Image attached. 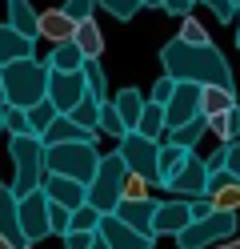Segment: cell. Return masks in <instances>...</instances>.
I'll return each instance as SVG.
<instances>
[{"instance_id": "cell-26", "label": "cell", "mask_w": 240, "mask_h": 249, "mask_svg": "<svg viewBox=\"0 0 240 249\" xmlns=\"http://www.w3.org/2000/svg\"><path fill=\"white\" fill-rule=\"evenodd\" d=\"M232 105H236V92L232 89H216V85H204L200 89V117L204 121L224 113V108H232Z\"/></svg>"}, {"instance_id": "cell-1", "label": "cell", "mask_w": 240, "mask_h": 249, "mask_svg": "<svg viewBox=\"0 0 240 249\" xmlns=\"http://www.w3.org/2000/svg\"><path fill=\"white\" fill-rule=\"evenodd\" d=\"M160 65H164V76H172L176 85L232 89V65L224 60V53L216 44H184L176 36V40H168L160 49Z\"/></svg>"}, {"instance_id": "cell-14", "label": "cell", "mask_w": 240, "mask_h": 249, "mask_svg": "<svg viewBox=\"0 0 240 249\" xmlns=\"http://www.w3.org/2000/svg\"><path fill=\"white\" fill-rule=\"evenodd\" d=\"M40 193H44V201H52V205H64L68 213L84 205V185L72 181V177H52V173H44Z\"/></svg>"}, {"instance_id": "cell-9", "label": "cell", "mask_w": 240, "mask_h": 249, "mask_svg": "<svg viewBox=\"0 0 240 249\" xmlns=\"http://www.w3.org/2000/svg\"><path fill=\"white\" fill-rule=\"evenodd\" d=\"M164 189H172L176 197H184V201H192V197H204V189H208V169H204V157L188 153V157L180 161V169L172 173V181L164 185Z\"/></svg>"}, {"instance_id": "cell-44", "label": "cell", "mask_w": 240, "mask_h": 249, "mask_svg": "<svg viewBox=\"0 0 240 249\" xmlns=\"http://www.w3.org/2000/svg\"><path fill=\"white\" fill-rule=\"evenodd\" d=\"M188 213H192V221H196V217H208V213H212V201H208V197H192L188 201Z\"/></svg>"}, {"instance_id": "cell-17", "label": "cell", "mask_w": 240, "mask_h": 249, "mask_svg": "<svg viewBox=\"0 0 240 249\" xmlns=\"http://www.w3.org/2000/svg\"><path fill=\"white\" fill-rule=\"evenodd\" d=\"M0 237H4L12 249H28L20 237V225H16V193L0 181Z\"/></svg>"}, {"instance_id": "cell-45", "label": "cell", "mask_w": 240, "mask_h": 249, "mask_svg": "<svg viewBox=\"0 0 240 249\" xmlns=\"http://www.w3.org/2000/svg\"><path fill=\"white\" fill-rule=\"evenodd\" d=\"M120 197H144V181L128 173V177H124V193H120Z\"/></svg>"}, {"instance_id": "cell-36", "label": "cell", "mask_w": 240, "mask_h": 249, "mask_svg": "<svg viewBox=\"0 0 240 249\" xmlns=\"http://www.w3.org/2000/svg\"><path fill=\"white\" fill-rule=\"evenodd\" d=\"M64 237V233H68V209L64 205H52V201H48V237Z\"/></svg>"}, {"instance_id": "cell-42", "label": "cell", "mask_w": 240, "mask_h": 249, "mask_svg": "<svg viewBox=\"0 0 240 249\" xmlns=\"http://www.w3.org/2000/svg\"><path fill=\"white\" fill-rule=\"evenodd\" d=\"M168 12V17H176V20H184V17H192V0H164V4H160Z\"/></svg>"}, {"instance_id": "cell-25", "label": "cell", "mask_w": 240, "mask_h": 249, "mask_svg": "<svg viewBox=\"0 0 240 249\" xmlns=\"http://www.w3.org/2000/svg\"><path fill=\"white\" fill-rule=\"evenodd\" d=\"M184 157H188V149H176V145H168V141H160V145H156V181L168 185Z\"/></svg>"}, {"instance_id": "cell-54", "label": "cell", "mask_w": 240, "mask_h": 249, "mask_svg": "<svg viewBox=\"0 0 240 249\" xmlns=\"http://www.w3.org/2000/svg\"><path fill=\"white\" fill-rule=\"evenodd\" d=\"M192 4H196V0H192Z\"/></svg>"}, {"instance_id": "cell-51", "label": "cell", "mask_w": 240, "mask_h": 249, "mask_svg": "<svg viewBox=\"0 0 240 249\" xmlns=\"http://www.w3.org/2000/svg\"><path fill=\"white\" fill-rule=\"evenodd\" d=\"M0 249H12V245H8V241H4V237H0Z\"/></svg>"}, {"instance_id": "cell-34", "label": "cell", "mask_w": 240, "mask_h": 249, "mask_svg": "<svg viewBox=\"0 0 240 249\" xmlns=\"http://www.w3.org/2000/svg\"><path fill=\"white\" fill-rule=\"evenodd\" d=\"M180 40H184V44H212L208 33H204V24H200L196 17H184V20H180Z\"/></svg>"}, {"instance_id": "cell-39", "label": "cell", "mask_w": 240, "mask_h": 249, "mask_svg": "<svg viewBox=\"0 0 240 249\" xmlns=\"http://www.w3.org/2000/svg\"><path fill=\"white\" fill-rule=\"evenodd\" d=\"M0 133H8V137H16V133H28V129H24V113H20V108H4Z\"/></svg>"}, {"instance_id": "cell-48", "label": "cell", "mask_w": 240, "mask_h": 249, "mask_svg": "<svg viewBox=\"0 0 240 249\" xmlns=\"http://www.w3.org/2000/svg\"><path fill=\"white\" fill-rule=\"evenodd\" d=\"M236 44H240V0H236Z\"/></svg>"}, {"instance_id": "cell-47", "label": "cell", "mask_w": 240, "mask_h": 249, "mask_svg": "<svg viewBox=\"0 0 240 249\" xmlns=\"http://www.w3.org/2000/svg\"><path fill=\"white\" fill-rule=\"evenodd\" d=\"M216 249H240V237H232V241H220Z\"/></svg>"}, {"instance_id": "cell-23", "label": "cell", "mask_w": 240, "mask_h": 249, "mask_svg": "<svg viewBox=\"0 0 240 249\" xmlns=\"http://www.w3.org/2000/svg\"><path fill=\"white\" fill-rule=\"evenodd\" d=\"M132 133H140V137H148V141H164V105H152V101H144V108H140V121H136V129Z\"/></svg>"}, {"instance_id": "cell-6", "label": "cell", "mask_w": 240, "mask_h": 249, "mask_svg": "<svg viewBox=\"0 0 240 249\" xmlns=\"http://www.w3.org/2000/svg\"><path fill=\"white\" fill-rule=\"evenodd\" d=\"M236 233V213L228 209H212L208 217H196L188 221L180 233H176V245L180 249H208V245H220Z\"/></svg>"}, {"instance_id": "cell-31", "label": "cell", "mask_w": 240, "mask_h": 249, "mask_svg": "<svg viewBox=\"0 0 240 249\" xmlns=\"http://www.w3.org/2000/svg\"><path fill=\"white\" fill-rule=\"evenodd\" d=\"M96 133L124 137V124H120V117H116V108H112V101H100V108H96Z\"/></svg>"}, {"instance_id": "cell-2", "label": "cell", "mask_w": 240, "mask_h": 249, "mask_svg": "<svg viewBox=\"0 0 240 249\" xmlns=\"http://www.w3.org/2000/svg\"><path fill=\"white\" fill-rule=\"evenodd\" d=\"M0 89H4V105L8 108H32L36 101H44L48 89V69L44 60L28 56V60H12V65L0 69Z\"/></svg>"}, {"instance_id": "cell-4", "label": "cell", "mask_w": 240, "mask_h": 249, "mask_svg": "<svg viewBox=\"0 0 240 249\" xmlns=\"http://www.w3.org/2000/svg\"><path fill=\"white\" fill-rule=\"evenodd\" d=\"M96 165H100V153L96 141H76V145H48L44 149V173L52 177H72L80 185H88Z\"/></svg>"}, {"instance_id": "cell-35", "label": "cell", "mask_w": 240, "mask_h": 249, "mask_svg": "<svg viewBox=\"0 0 240 249\" xmlns=\"http://www.w3.org/2000/svg\"><path fill=\"white\" fill-rule=\"evenodd\" d=\"M96 4H100V8H108L116 20H128L132 12H140V8H144L140 0H96Z\"/></svg>"}, {"instance_id": "cell-20", "label": "cell", "mask_w": 240, "mask_h": 249, "mask_svg": "<svg viewBox=\"0 0 240 249\" xmlns=\"http://www.w3.org/2000/svg\"><path fill=\"white\" fill-rule=\"evenodd\" d=\"M72 44L80 49V56H84V60H100V53H104V36H100V28H96V20H76V28H72Z\"/></svg>"}, {"instance_id": "cell-32", "label": "cell", "mask_w": 240, "mask_h": 249, "mask_svg": "<svg viewBox=\"0 0 240 249\" xmlns=\"http://www.w3.org/2000/svg\"><path fill=\"white\" fill-rule=\"evenodd\" d=\"M96 108H100V105H96L92 97H80V101H76V105H72L64 117H72V121L80 124V129H92V133H96Z\"/></svg>"}, {"instance_id": "cell-30", "label": "cell", "mask_w": 240, "mask_h": 249, "mask_svg": "<svg viewBox=\"0 0 240 249\" xmlns=\"http://www.w3.org/2000/svg\"><path fill=\"white\" fill-rule=\"evenodd\" d=\"M52 117H56V108L48 105V101H36L32 108H24V129L40 137V133L48 129V124H52Z\"/></svg>"}, {"instance_id": "cell-46", "label": "cell", "mask_w": 240, "mask_h": 249, "mask_svg": "<svg viewBox=\"0 0 240 249\" xmlns=\"http://www.w3.org/2000/svg\"><path fill=\"white\" fill-rule=\"evenodd\" d=\"M88 249H108V245H104V237H100V233H92V245H88Z\"/></svg>"}, {"instance_id": "cell-49", "label": "cell", "mask_w": 240, "mask_h": 249, "mask_svg": "<svg viewBox=\"0 0 240 249\" xmlns=\"http://www.w3.org/2000/svg\"><path fill=\"white\" fill-rule=\"evenodd\" d=\"M140 4H144V8H160V4H164V0H140Z\"/></svg>"}, {"instance_id": "cell-5", "label": "cell", "mask_w": 240, "mask_h": 249, "mask_svg": "<svg viewBox=\"0 0 240 249\" xmlns=\"http://www.w3.org/2000/svg\"><path fill=\"white\" fill-rule=\"evenodd\" d=\"M124 177H128V169L116 153H100V165H96L92 181L84 185V205H92L96 213H112L124 193Z\"/></svg>"}, {"instance_id": "cell-40", "label": "cell", "mask_w": 240, "mask_h": 249, "mask_svg": "<svg viewBox=\"0 0 240 249\" xmlns=\"http://www.w3.org/2000/svg\"><path fill=\"white\" fill-rule=\"evenodd\" d=\"M200 4H208V8H212V17H216L220 24L236 20V4H232V0H200Z\"/></svg>"}, {"instance_id": "cell-21", "label": "cell", "mask_w": 240, "mask_h": 249, "mask_svg": "<svg viewBox=\"0 0 240 249\" xmlns=\"http://www.w3.org/2000/svg\"><path fill=\"white\" fill-rule=\"evenodd\" d=\"M112 108H116V117L124 124V133H132L136 129V121H140V108H144V97H140V89H120L116 97H112Z\"/></svg>"}, {"instance_id": "cell-24", "label": "cell", "mask_w": 240, "mask_h": 249, "mask_svg": "<svg viewBox=\"0 0 240 249\" xmlns=\"http://www.w3.org/2000/svg\"><path fill=\"white\" fill-rule=\"evenodd\" d=\"M80 65H84V56H80V49H76L72 40L52 44V53H48V60H44V69H48V72H76Z\"/></svg>"}, {"instance_id": "cell-55", "label": "cell", "mask_w": 240, "mask_h": 249, "mask_svg": "<svg viewBox=\"0 0 240 249\" xmlns=\"http://www.w3.org/2000/svg\"><path fill=\"white\" fill-rule=\"evenodd\" d=\"M232 4H236V0H232Z\"/></svg>"}, {"instance_id": "cell-3", "label": "cell", "mask_w": 240, "mask_h": 249, "mask_svg": "<svg viewBox=\"0 0 240 249\" xmlns=\"http://www.w3.org/2000/svg\"><path fill=\"white\" fill-rule=\"evenodd\" d=\"M8 153H12V165H16V181L8 185V189L16 197H28L40 189L44 181V145L36 133H16L8 137Z\"/></svg>"}, {"instance_id": "cell-33", "label": "cell", "mask_w": 240, "mask_h": 249, "mask_svg": "<svg viewBox=\"0 0 240 249\" xmlns=\"http://www.w3.org/2000/svg\"><path fill=\"white\" fill-rule=\"evenodd\" d=\"M96 221H100V213H96L92 205H80L68 213V229L72 233H96Z\"/></svg>"}, {"instance_id": "cell-29", "label": "cell", "mask_w": 240, "mask_h": 249, "mask_svg": "<svg viewBox=\"0 0 240 249\" xmlns=\"http://www.w3.org/2000/svg\"><path fill=\"white\" fill-rule=\"evenodd\" d=\"M80 76H84V97H92L96 105L108 101V85H104V69H100V60H84V65H80Z\"/></svg>"}, {"instance_id": "cell-7", "label": "cell", "mask_w": 240, "mask_h": 249, "mask_svg": "<svg viewBox=\"0 0 240 249\" xmlns=\"http://www.w3.org/2000/svg\"><path fill=\"white\" fill-rule=\"evenodd\" d=\"M116 157L124 161L128 173L140 177L144 185L156 181V141H148V137H140V133H124V137H120Z\"/></svg>"}, {"instance_id": "cell-18", "label": "cell", "mask_w": 240, "mask_h": 249, "mask_svg": "<svg viewBox=\"0 0 240 249\" xmlns=\"http://www.w3.org/2000/svg\"><path fill=\"white\" fill-rule=\"evenodd\" d=\"M72 20L64 17L60 8H44V12H36V36H44V40H52V44H64V40H72Z\"/></svg>"}, {"instance_id": "cell-13", "label": "cell", "mask_w": 240, "mask_h": 249, "mask_svg": "<svg viewBox=\"0 0 240 249\" xmlns=\"http://www.w3.org/2000/svg\"><path fill=\"white\" fill-rule=\"evenodd\" d=\"M152 213H156V201L152 197H120L116 209H112L116 221H124L128 229L144 233V237H152Z\"/></svg>"}, {"instance_id": "cell-52", "label": "cell", "mask_w": 240, "mask_h": 249, "mask_svg": "<svg viewBox=\"0 0 240 249\" xmlns=\"http://www.w3.org/2000/svg\"><path fill=\"white\" fill-rule=\"evenodd\" d=\"M0 101H4V89H0Z\"/></svg>"}, {"instance_id": "cell-43", "label": "cell", "mask_w": 240, "mask_h": 249, "mask_svg": "<svg viewBox=\"0 0 240 249\" xmlns=\"http://www.w3.org/2000/svg\"><path fill=\"white\" fill-rule=\"evenodd\" d=\"M92 245V233H64V249H88Z\"/></svg>"}, {"instance_id": "cell-28", "label": "cell", "mask_w": 240, "mask_h": 249, "mask_svg": "<svg viewBox=\"0 0 240 249\" xmlns=\"http://www.w3.org/2000/svg\"><path fill=\"white\" fill-rule=\"evenodd\" d=\"M208 133H212V137H220L224 145H228L232 137H240V105L224 108V113H216V117H208Z\"/></svg>"}, {"instance_id": "cell-8", "label": "cell", "mask_w": 240, "mask_h": 249, "mask_svg": "<svg viewBox=\"0 0 240 249\" xmlns=\"http://www.w3.org/2000/svg\"><path fill=\"white\" fill-rule=\"evenodd\" d=\"M16 225H20L24 245H36L48 237V201L40 189L28 197H16Z\"/></svg>"}, {"instance_id": "cell-16", "label": "cell", "mask_w": 240, "mask_h": 249, "mask_svg": "<svg viewBox=\"0 0 240 249\" xmlns=\"http://www.w3.org/2000/svg\"><path fill=\"white\" fill-rule=\"evenodd\" d=\"M192 221V213H188V201H156V213H152V237H160V233H180L184 225Z\"/></svg>"}, {"instance_id": "cell-38", "label": "cell", "mask_w": 240, "mask_h": 249, "mask_svg": "<svg viewBox=\"0 0 240 249\" xmlns=\"http://www.w3.org/2000/svg\"><path fill=\"white\" fill-rule=\"evenodd\" d=\"M224 173H228L232 181H240V141L224 145Z\"/></svg>"}, {"instance_id": "cell-41", "label": "cell", "mask_w": 240, "mask_h": 249, "mask_svg": "<svg viewBox=\"0 0 240 249\" xmlns=\"http://www.w3.org/2000/svg\"><path fill=\"white\" fill-rule=\"evenodd\" d=\"M172 89H176V81H172V76H164V72H160V76H156V89H152V105H168Z\"/></svg>"}, {"instance_id": "cell-15", "label": "cell", "mask_w": 240, "mask_h": 249, "mask_svg": "<svg viewBox=\"0 0 240 249\" xmlns=\"http://www.w3.org/2000/svg\"><path fill=\"white\" fill-rule=\"evenodd\" d=\"M76 141H100V133L80 129V124H76L72 117H64V113H56L52 124L40 133V145H44V149H48V145H76Z\"/></svg>"}, {"instance_id": "cell-12", "label": "cell", "mask_w": 240, "mask_h": 249, "mask_svg": "<svg viewBox=\"0 0 240 249\" xmlns=\"http://www.w3.org/2000/svg\"><path fill=\"white\" fill-rule=\"evenodd\" d=\"M200 113V85H176L172 97L164 105V133L176 129V124H184Z\"/></svg>"}, {"instance_id": "cell-11", "label": "cell", "mask_w": 240, "mask_h": 249, "mask_svg": "<svg viewBox=\"0 0 240 249\" xmlns=\"http://www.w3.org/2000/svg\"><path fill=\"white\" fill-rule=\"evenodd\" d=\"M96 233L104 237L108 249H152V241H156V237H144V233L128 229V225L116 221L112 213H100V221H96Z\"/></svg>"}, {"instance_id": "cell-50", "label": "cell", "mask_w": 240, "mask_h": 249, "mask_svg": "<svg viewBox=\"0 0 240 249\" xmlns=\"http://www.w3.org/2000/svg\"><path fill=\"white\" fill-rule=\"evenodd\" d=\"M4 108H8V105H4V101H0V121H4Z\"/></svg>"}, {"instance_id": "cell-37", "label": "cell", "mask_w": 240, "mask_h": 249, "mask_svg": "<svg viewBox=\"0 0 240 249\" xmlns=\"http://www.w3.org/2000/svg\"><path fill=\"white\" fill-rule=\"evenodd\" d=\"M92 8H96V0H64L60 12L76 24V20H92Z\"/></svg>"}, {"instance_id": "cell-27", "label": "cell", "mask_w": 240, "mask_h": 249, "mask_svg": "<svg viewBox=\"0 0 240 249\" xmlns=\"http://www.w3.org/2000/svg\"><path fill=\"white\" fill-rule=\"evenodd\" d=\"M8 28H16L28 40H36V12H32L28 0H8Z\"/></svg>"}, {"instance_id": "cell-22", "label": "cell", "mask_w": 240, "mask_h": 249, "mask_svg": "<svg viewBox=\"0 0 240 249\" xmlns=\"http://www.w3.org/2000/svg\"><path fill=\"white\" fill-rule=\"evenodd\" d=\"M204 133H208V121L196 113L192 121H184V124H176V129H168V133H164V141H168V145H176V149H188V153H192Z\"/></svg>"}, {"instance_id": "cell-53", "label": "cell", "mask_w": 240, "mask_h": 249, "mask_svg": "<svg viewBox=\"0 0 240 249\" xmlns=\"http://www.w3.org/2000/svg\"><path fill=\"white\" fill-rule=\"evenodd\" d=\"M236 105H240V97H236Z\"/></svg>"}, {"instance_id": "cell-19", "label": "cell", "mask_w": 240, "mask_h": 249, "mask_svg": "<svg viewBox=\"0 0 240 249\" xmlns=\"http://www.w3.org/2000/svg\"><path fill=\"white\" fill-rule=\"evenodd\" d=\"M32 49H36V40H28V36L16 33V28L0 24V69L12 65V60H28V56H32Z\"/></svg>"}, {"instance_id": "cell-10", "label": "cell", "mask_w": 240, "mask_h": 249, "mask_svg": "<svg viewBox=\"0 0 240 249\" xmlns=\"http://www.w3.org/2000/svg\"><path fill=\"white\" fill-rule=\"evenodd\" d=\"M84 97V76L76 72H48V89H44V101L56 108V113H68V108Z\"/></svg>"}]
</instances>
